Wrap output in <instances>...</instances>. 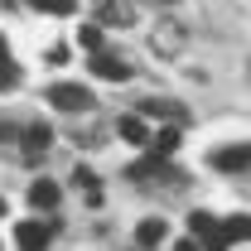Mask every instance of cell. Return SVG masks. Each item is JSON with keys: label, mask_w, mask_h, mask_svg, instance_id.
Returning <instances> with one entry per match:
<instances>
[{"label": "cell", "mask_w": 251, "mask_h": 251, "mask_svg": "<svg viewBox=\"0 0 251 251\" xmlns=\"http://www.w3.org/2000/svg\"><path fill=\"white\" fill-rule=\"evenodd\" d=\"M49 101H53L58 111H92V92L77 87V82H53V87H49Z\"/></svg>", "instance_id": "obj_1"}, {"label": "cell", "mask_w": 251, "mask_h": 251, "mask_svg": "<svg viewBox=\"0 0 251 251\" xmlns=\"http://www.w3.org/2000/svg\"><path fill=\"white\" fill-rule=\"evenodd\" d=\"M49 237H53V227H44V222H20V227H15V242L25 251H44Z\"/></svg>", "instance_id": "obj_2"}, {"label": "cell", "mask_w": 251, "mask_h": 251, "mask_svg": "<svg viewBox=\"0 0 251 251\" xmlns=\"http://www.w3.org/2000/svg\"><path fill=\"white\" fill-rule=\"evenodd\" d=\"M92 73L106 77V82H126L130 77V63L126 58H111V53H92Z\"/></svg>", "instance_id": "obj_3"}, {"label": "cell", "mask_w": 251, "mask_h": 251, "mask_svg": "<svg viewBox=\"0 0 251 251\" xmlns=\"http://www.w3.org/2000/svg\"><path fill=\"white\" fill-rule=\"evenodd\" d=\"M140 116H155V121H169V126H184V106L179 101H164V97H150L140 106Z\"/></svg>", "instance_id": "obj_4"}, {"label": "cell", "mask_w": 251, "mask_h": 251, "mask_svg": "<svg viewBox=\"0 0 251 251\" xmlns=\"http://www.w3.org/2000/svg\"><path fill=\"white\" fill-rule=\"evenodd\" d=\"M29 203L39 213H53V208H58V184H53V179H34L29 184Z\"/></svg>", "instance_id": "obj_5"}, {"label": "cell", "mask_w": 251, "mask_h": 251, "mask_svg": "<svg viewBox=\"0 0 251 251\" xmlns=\"http://www.w3.org/2000/svg\"><path fill=\"white\" fill-rule=\"evenodd\" d=\"M213 164H218V169H227V174H242V169L251 164V145H232V150H218V155H213Z\"/></svg>", "instance_id": "obj_6"}, {"label": "cell", "mask_w": 251, "mask_h": 251, "mask_svg": "<svg viewBox=\"0 0 251 251\" xmlns=\"http://www.w3.org/2000/svg\"><path fill=\"white\" fill-rule=\"evenodd\" d=\"M121 140H130V145H150V126H145V116H121Z\"/></svg>", "instance_id": "obj_7"}, {"label": "cell", "mask_w": 251, "mask_h": 251, "mask_svg": "<svg viewBox=\"0 0 251 251\" xmlns=\"http://www.w3.org/2000/svg\"><path fill=\"white\" fill-rule=\"evenodd\" d=\"M164 237H169V227H164L159 218H145L140 227H135V242H140V247H159Z\"/></svg>", "instance_id": "obj_8"}, {"label": "cell", "mask_w": 251, "mask_h": 251, "mask_svg": "<svg viewBox=\"0 0 251 251\" xmlns=\"http://www.w3.org/2000/svg\"><path fill=\"white\" fill-rule=\"evenodd\" d=\"M20 140H25V150H29V155H44V150H49V140H53V130H49V126H29V130H20Z\"/></svg>", "instance_id": "obj_9"}, {"label": "cell", "mask_w": 251, "mask_h": 251, "mask_svg": "<svg viewBox=\"0 0 251 251\" xmlns=\"http://www.w3.org/2000/svg\"><path fill=\"white\" fill-rule=\"evenodd\" d=\"M247 237H251V218L247 213H237V218L222 222V242H247Z\"/></svg>", "instance_id": "obj_10"}, {"label": "cell", "mask_w": 251, "mask_h": 251, "mask_svg": "<svg viewBox=\"0 0 251 251\" xmlns=\"http://www.w3.org/2000/svg\"><path fill=\"white\" fill-rule=\"evenodd\" d=\"M150 39L159 44V53H179V44H184V34L174 29V25H159V29L150 34Z\"/></svg>", "instance_id": "obj_11"}, {"label": "cell", "mask_w": 251, "mask_h": 251, "mask_svg": "<svg viewBox=\"0 0 251 251\" xmlns=\"http://www.w3.org/2000/svg\"><path fill=\"white\" fill-rule=\"evenodd\" d=\"M97 15H101V25H130V10H126L121 0H101Z\"/></svg>", "instance_id": "obj_12"}, {"label": "cell", "mask_w": 251, "mask_h": 251, "mask_svg": "<svg viewBox=\"0 0 251 251\" xmlns=\"http://www.w3.org/2000/svg\"><path fill=\"white\" fill-rule=\"evenodd\" d=\"M179 150V126H159L155 130V155H174Z\"/></svg>", "instance_id": "obj_13"}, {"label": "cell", "mask_w": 251, "mask_h": 251, "mask_svg": "<svg viewBox=\"0 0 251 251\" xmlns=\"http://www.w3.org/2000/svg\"><path fill=\"white\" fill-rule=\"evenodd\" d=\"M29 5L44 15H73V0H29Z\"/></svg>", "instance_id": "obj_14"}, {"label": "cell", "mask_w": 251, "mask_h": 251, "mask_svg": "<svg viewBox=\"0 0 251 251\" xmlns=\"http://www.w3.org/2000/svg\"><path fill=\"white\" fill-rule=\"evenodd\" d=\"M77 44H82V49H92V53H101V29H97V25H87V29L77 34Z\"/></svg>", "instance_id": "obj_15"}, {"label": "cell", "mask_w": 251, "mask_h": 251, "mask_svg": "<svg viewBox=\"0 0 251 251\" xmlns=\"http://www.w3.org/2000/svg\"><path fill=\"white\" fill-rule=\"evenodd\" d=\"M15 82H20V68H15L10 58H0V92H5V87H15Z\"/></svg>", "instance_id": "obj_16"}, {"label": "cell", "mask_w": 251, "mask_h": 251, "mask_svg": "<svg viewBox=\"0 0 251 251\" xmlns=\"http://www.w3.org/2000/svg\"><path fill=\"white\" fill-rule=\"evenodd\" d=\"M0 140H20V126H15V121H0Z\"/></svg>", "instance_id": "obj_17"}, {"label": "cell", "mask_w": 251, "mask_h": 251, "mask_svg": "<svg viewBox=\"0 0 251 251\" xmlns=\"http://www.w3.org/2000/svg\"><path fill=\"white\" fill-rule=\"evenodd\" d=\"M174 251H203V247H198V242L188 237V242H174Z\"/></svg>", "instance_id": "obj_18"}, {"label": "cell", "mask_w": 251, "mask_h": 251, "mask_svg": "<svg viewBox=\"0 0 251 251\" xmlns=\"http://www.w3.org/2000/svg\"><path fill=\"white\" fill-rule=\"evenodd\" d=\"M0 58H5V39H0Z\"/></svg>", "instance_id": "obj_19"}, {"label": "cell", "mask_w": 251, "mask_h": 251, "mask_svg": "<svg viewBox=\"0 0 251 251\" xmlns=\"http://www.w3.org/2000/svg\"><path fill=\"white\" fill-rule=\"evenodd\" d=\"M0 213H5V198H0Z\"/></svg>", "instance_id": "obj_20"}]
</instances>
